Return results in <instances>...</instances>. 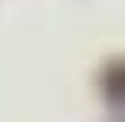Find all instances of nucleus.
<instances>
[{"mask_svg": "<svg viewBox=\"0 0 125 122\" xmlns=\"http://www.w3.org/2000/svg\"><path fill=\"white\" fill-rule=\"evenodd\" d=\"M102 86L112 99H125V63H112L102 73Z\"/></svg>", "mask_w": 125, "mask_h": 122, "instance_id": "f257e3e1", "label": "nucleus"}]
</instances>
